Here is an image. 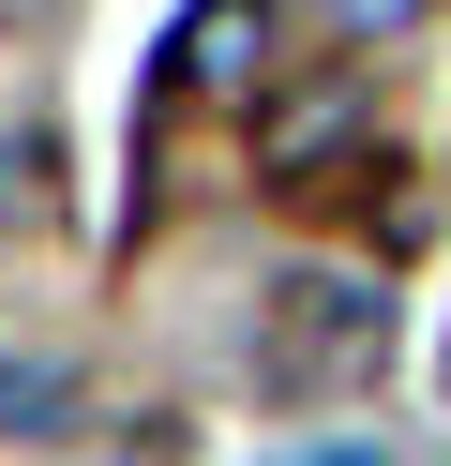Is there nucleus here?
<instances>
[{
	"mask_svg": "<svg viewBox=\"0 0 451 466\" xmlns=\"http://www.w3.org/2000/svg\"><path fill=\"white\" fill-rule=\"evenodd\" d=\"M376 361H391V301L361 271H286L256 301V391L271 406H346V391H376Z\"/></svg>",
	"mask_w": 451,
	"mask_h": 466,
	"instance_id": "nucleus-1",
	"label": "nucleus"
},
{
	"mask_svg": "<svg viewBox=\"0 0 451 466\" xmlns=\"http://www.w3.org/2000/svg\"><path fill=\"white\" fill-rule=\"evenodd\" d=\"M271 31H286V0H196V15L166 31V76H180V91H256Z\"/></svg>",
	"mask_w": 451,
	"mask_h": 466,
	"instance_id": "nucleus-2",
	"label": "nucleus"
},
{
	"mask_svg": "<svg viewBox=\"0 0 451 466\" xmlns=\"http://www.w3.org/2000/svg\"><path fill=\"white\" fill-rule=\"evenodd\" d=\"M0 436H15V451L76 436V361H60V346H0Z\"/></svg>",
	"mask_w": 451,
	"mask_h": 466,
	"instance_id": "nucleus-3",
	"label": "nucleus"
},
{
	"mask_svg": "<svg viewBox=\"0 0 451 466\" xmlns=\"http://www.w3.org/2000/svg\"><path fill=\"white\" fill-rule=\"evenodd\" d=\"M346 121H361V106H346V76H316V91H286V106H271V181L301 196V166H316V151H346Z\"/></svg>",
	"mask_w": 451,
	"mask_h": 466,
	"instance_id": "nucleus-4",
	"label": "nucleus"
},
{
	"mask_svg": "<svg viewBox=\"0 0 451 466\" xmlns=\"http://www.w3.org/2000/svg\"><path fill=\"white\" fill-rule=\"evenodd\" d=\"M46 166H60L46 136H15V151H0V226H46Z\"/></svg>",
	"mask_w": 451,
	"mask_h": 466,
	"instance_id": "nucleus-5",
	"label": "nucleus"
},
{
	"mask_svg": "<svg viewBox=\"0 0 451 466\" xmlns=\"http://www.w3.org/2000/svg\"><path fill=\"white\" fill-rule=\"evenodd\" d=\"M331 31H406V15H436V0H316Z\"/></svg>",
	"mask_w": 451,
	"mask_h": 466,
	"instance_id": "nucleus-6",
	"label": "nucleus"
},
{
	"mask_svg": "<svg viewBox=\"0 0 451 466\" xmlns=\"http://www.w3.org/2000/svg\"><path fill=\"white\" fill-rule=\"evenodd\" d=\"M286 466H406L391 436H316V451H286Z\"/></svg>",
	"mask_w": 451,
	"mask_h": 466,
	"instance_id": "nucleus-7",
	"label": "nucleus"
}]
</instances>
